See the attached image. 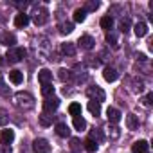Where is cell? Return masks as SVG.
I'll use <instances>...</instances> for the list:
<instances>
[{"label":"cell","instance_id":"6da1fadb","mask_svg":"<svg viewBox=\"0 0 153 153\" xmlns=\"http://www.w3.org/2000/svg\"><path fill=\"white\" fill-rule=\"evenodd\" d=\"M15 105L22 110H31L34 106V97L29 92H16L15 94Z\"/></svg>","mask_w":153,"mask_h":153},{"label":"cell","instance_id":"d6a6232c","mask_svg":"<svg viewBox=\"0 0 153 153\" xmlns=\"http://www.w3.org/2000/svg\"><path fill=\"white\" fill-rule=\"evenodd\" d=\"M119 27H121V31H123V33H128V31H130V20H128V18H121Z\"/></svg>","mask_w":153,"mask_h":153},{"label":"cell","instance_id":"3957f363","mask_svg":"<svg viewBox=\"0 0 153 153\" xmlns=\"http://www.w3.org/2000/svg\"><path fill=\"white\" fill-rule=\"evenodd\" d=\"M24 56H25V49L18 47V49H9L6 58H7V61H9V63H18Z\"/></svg>","mask_w":153,"mask_h":153},{"label":"cell","instance_id":"836d02e7","mask_svg":"<svg viewBox=\"0 0 153 153\" xmlns=\"http://www.w3.org/2000/svg\"><path fill=\"white\" fill-rule=\"evenodd\" d=\"M2 42H4V45H7V47H13V45H15V36H13V34H6Z\"/></svg>","mask_w":153,"mask_h":153},{"label":"cell","instance_id":"7402d4cb","mask_svg":"<svg viewBox=\"0 0 153 153\" xmlns=\"http://www.w3.org/2000/svg\"><path fill=\"white\" fill-rule=\"evenodd\" d=\"M74 128L76 130H79V131H83L85 128H87V121L79 115V117H74Z\"/></svg>","mask_w":153,"mask_h":153},{"label":"cell","instance_id":"60d3db41","mask_svg":"<svg viewBox=\"0 0 153 153\" xmlns=\"http://www.w3.org/2000/svg\"><path fill=\"white\" fill-rule=\"evenodd\" d=\"M137 58H139V59H140V61H146V59H148V58H146V54H139V56H137Z\"/></svg>","mask_w":153,"mask_h":153},{"label":"cell","instance_id":"ac0fdd59","mask_svg":"<svg viewBox=\"0 0 153 153\" xmlns=\"http://www.w3.org/2000/svg\"><path fill=\"white\" fill-rule=\"evenodd\" d=\"M87 108H88V112H90L92 115H96V117L101 114V103H97V101H88Z\"/></svg>","mask_w":153,"mask_h":153},{"label":"cell","instance_id":"8992f818","mask_svg":"<svg viewBox=\"0 0 153 153\" xmlns=\"http://www.w3.org/2000/svg\"><path fill=\"white\" fill-rule=\"evenodd\" d=\"M33 148H34L36 153H47V151L51 149V146H49V142H47L45 139H36V140L33 142Z\"/></svg>","mask_w":153,"mask_h":153},{"label":"cell","instance_id":"4316f807","mask_svg":"<svg viewBox=\"0 0 153 153\" xmlns=\"http://www.w3.org/2000/svg\"><path fill=\"white\" fill-rule=\"evenodd\" d=\"M88 139L94 140V142H101L103 140V131L101 130H94V131H90V137Z\"/></svg>","mask_w":153,"mask_h":153},{"label":"cell","instance_id":"b9f144b4","mask_svg":"<svg viewBox=\"0 0 153 153\" xmlns=\"http://www.w3.org/2000/svg\"><path fill=\"white\" fill-rule=\"evenodd\" d=\"M4 83V79H2V74H0V85H2Z\"/></svg>","mask_w":153,"mask_h":153},{"label":"cell","instance_id":"8d00e7d4","mask_svg":"<svg viewBox=\"0 0 153 153\" xmlns=\"http://www.w3.org/2000/svg\"><path fill=\"white\" fill-rule=\"evenodd\" d=\"M0 94H2L4 97H9V96H11V90H9V88L2 83V85H0Z\"/></svg>","mask_w":153,"mask_h":153},{"label":"cell","instance_id":"ba28073f","mask_svg":"<svg viewBox=\"0 0 153 153\" xmlns=\"http://www.w3.org/2000/svg\"><path fill=\"white\" fill-rule=\"evenodd\" d=\"M38 81H40V85L51 83V81H52V72H51L49 68H42V70L38 72Z\"/></svg>","mask_w":153,"mask_h":153},{"label":"cell","instance_id":"7c38bea8","mask_svg":"<svg viewBox=\"0 0 153 153\" xmlns=\"http://www.w3.org/2000/svg\"><path fill=\"white\" fill-rule=\"evenodd\" d=\"M106 117H108V121H110V123H114V124H117V123L121 121V112H119L117 108H114V106H110V108L106 110Z\"/></svg>","mask_w":153,"mask_h":153},{"label":"cell","instance_id":"d590c367","mask_svg":"<svg viewBox=\"0 0 153 153\" xmlns=\"http://www.w3.org/2000/svg\"><path fill=\"white\" fill-rule=\"evenodd\" d=\"M7 123H9V115L4 110H0V126H6Z\"/></svg>","mask_w":153,"mask_h":153},{"label":"cell","instance_id":"ffe728a7","mask_svg":"<svg viewBox=\"0 0 153 153\" xmlns=\"http://www.w3.org/2000/svg\"><path fill=\"white\" fill-rule=\"evenodd\" d=\"M61 52L63 54H67V56H74L76 54V47H74V43H61Z\"/></svg>","mask_w":153,"mask_h":153},{"label":"cell","instance_id":"5bb4252c","mask_svg":"<svg viewBox=\"0 0 153 153\" xmlns=\"http://www.w3.org/2000/svg\"><path fill=\"white\" fill-rule=\"evenodd\" d=\"M133 31H135V36L137 38H142V36H146L148 34V25L144 24V22H139V24H135V27H133Z\"/></svg>","mask_w":153,"mask_h":153},{"label":"cell","instance_id":"83f0119b","mask_svg":"<svg viewBox=\"0 0 153 153\" xmlns=\"http://www.w3.org/2000/svg\"><path fill=\"white\" fill-rule=\"evenodd\" d=\"M85 149H87L88 153H94V151H97V142H94V140L87 139V140H85Z\"/></svg>","mask_w":153,"mask_h":153},{"label":"cell","instance_id":"ab89813d","mask_svg":"<svg viewBox=\"0 0 153 153\" xmlns=\"http://www.w3.org/2000/svg\"><path fill=\"white\" fill-rule=\"evenodd\" d=\"M15 6L20 7V9H25V7H27V2H15Z\"/></svg>","mask_w":153,"mask_h":153},{"label":"cell","instance_id":"603a6c76","mask_svg":"<svg viewBox=\"0 0 153 153\" xmlns=\"http://www.w3.org/2000/svg\"><path fill=\"white\" fill-rule=\"evenodd\" d=\"M85 18H87L85 9H76V11H74V22L81 24V22H85Z\"/></svg>","mask_w":153,"mask_h":153},{"label":"cell","instance_id":"e0dca14e","mask_svg":"<svg viewBox=\"0 0 153 153\" xmlns=\"http://www.w3.org/2000/svg\"><path fill=\"white\" fill-rule=\"evenodd\" d=\"M56 133L59 137H70V128L65 124V123H58L56 124Z\"/></svg>","mask_w":153,"mask_h":153},{"label":"cell","instance_id":"30bf717a","mask_svg":"<svg viewBox=\"0 0 153 153\" xmlns=\"http://www.w3.org/2000/svg\"><path fill=\"white\" fill-rule=\"evenodd\" d=\"M148 148H149L148 140H135L131 146V151L133 153H148Z\"/></svg>","mask_w":153,"mask_h":153},{"label":"cell","instance_id":"e575fe53","mask_svg":"<svg viewBox=\"0 0 153 153\" xmlns=\"http://www.w3.org/2000/svg\"><path fill=\"white\" fill-rule=\"evenodd\" d=\"M131 90H133V92H139V94H140V92L144 90V83H142L140 79H139V81L135 79V81H133V88H131Z\"/></svg>","mask_w":153,"mask_h":153},{"label":"cell","instance_id":"d4e9b609","mask_svg":"<svg viewBox=\"0 0 153 153\" xmlns=\"http://www.w3.org/2000/svg\"><path fill=\"white\" fill-rule=\"evenodd\" d=\"M40 124H42V126H51V124H52V117H51L49 114H45V112L40 114Z\"/></svg>","mask_w":153,"mask_h":153},{"label":"cell","instance_id":"9c48e42d","mask_svg":"<svg viewBox=\"0 0 153 153\" xmlns=\"http://www.w3.org/2000/svg\"><path fill=\"white\" fill-rule=\"evenodd\" d=\"M13 140H15V130H4L0 133V142L4 146H9Z\"/></svg>","mask_w":153,"mask_h":153},{"label":"cell","instance_id":"1f68e13d","mask_svg":"<svg viewBox=\"0 0 153 153\" xmlns=\"http://www.w3.org/2000/svg\"><path fill=\"white\" fill-rule=\"evenodd\" d=\"M108 135H110L112 139H119V135H121V130H119L117 126H108Z\"/></svg>","mask_w":153,"mask_h":153},{"label":"cell","instance_id":"44dd1931","mask_svg":"<svg viewBox=\"0 0 153 153\" xmlns=\"http://www.w3.org/2000/svg\"><path fill=\"white\" fill-rule=\"evenodd\" d=\"M68 114L74 115V117H79V115H81V105H79V103H70Z\"/></svg>","mask_w":153,"mask_h":153},{"label":"cell","instance_id":"4dcf8cb0","mask_svg":"<svg viewBox=\"0 0 153 153\" xmlns=\"http://www.w3.org/2000/svg\"><path fill=\"white\" fill-rule=\"evenodd\" d=\"M58 78H59V81H67V79L70 78V70H67V68H59V70H58Z\"/></svg>","mask_w":153,"mask_h":153},{"label":"cell","instance_id":"5b68a950","mask_svg":"<svg viewBox=\"0 0 153 153\" xmlns=\"http://www.w3.org/2000/svg\"><path fill=\"white\" fill-rule=\"evenodd\" d=\"M79 47L81 49H85V51H92L94 49V45H96V40L92 38V36H88V34H85V36H81L79 38Z\"/></svg>","mask_w":153,"mask_h":153},{"label":"cell","instance_id":"f546056e","mask_svg":"<svg viewBox=\"0 0 153 153\" xmlns=\"http://www.w3.org/2000/svg\"><path fill=\"white\" fill-rule=\"evenodd\" d=\"M99 6H101V4L97 2V0H96V2H94V0H90V2L85 4V13H87V11H96V9H99Z\"/></svg>","mask_w":153,"mask_h":153},{"label":"cell","instance_id":"52a82bcc","mask_svg":"<svg viewBox=\"0 0 153 153\" xmlns=\"http://www.w3.org/2000/svg\"><path fill=\"white\" fill-rule=\"evenodd\" d=\"M103 78H105V81L112 83V81H115V79L119 78V72H117L114 67H105V70H103Z\"/></svg>","mask_w":153,"mask_h":153},{"label":"cell","instance_id":"cb8c5ba5","mask_svg":"<svg viewBox=\"0 0 153 153\" xmlns=\"http://www.w3.org/2000/svg\"><path fill=\"white\" fill-rule=\"evenodd\" d=\"M59 31H61V34H70L74 31V25L70 22H63V24H59Z\"/></svg>","mask_w":153,"mask_h":153},{"label":"cell","instance_id":"7a4b0ae2","mask_svg":"<svg viewBox=\"0 0 153 153\" xmlns=\"http://www.w3.org/2000/svg\"><path fill=\"white\" fill-rule=\"evenodd\" d=\"M87 96L90 97V101H97V103H103L106 99V94H105V90L101 87H88Z\"/></svg>","mask_w":153,"mask_h":153},{"label":"cell","instance_id":"277c9868","mask_svg":"<svg viewBox=\"0 0 153 153\" xmlns=\"http://www.w3.org/2000/svg\"><path fill=\"white\" fill-rule=\"evenodd\" d=\"M58 106H59V99H58V97H54V96L45 97V101H43V110H45V114L58 110Z\"/></svg>","mask_w":153,"mask_h":153},{"label":"cell","instance_id":"484cf974","mask_svg":"<svg viewBox=\"0 0 153 153\" xmlns=\"http://www.w3.org/2000/svg\"><path fill=\"white\" fill-rule=\"evenodd\" d=\"M42 94H43L45 97H51V96L54 94V87H52L51 83H47V85H42Z\"/></svg>","mask_w":153,"mask_h":153},{"label":"cell","instance_id":"74e56055","mask_svg":"<svg viewBox=\"0 0 153 153\" xmlns=\"http://www.w3.org/2000/svg\"><path fill=\"white\" fill-rule=\"evenodd\" d=\"M70 146H72L74 151H78V149H79V140H78V139H70Z\"/></svg>","mask_w":153,"mask_h":153},{"label":"cell","instance_id":"4fadbf2b","mask_svg":"<svg viewBox=\"0 0 153 153\" xmlns=\"http://www.w3.org/2000/svg\"><path fill=\"white\" fill-rule=\"evenodd\" d=\"M9 79H11V83H15V85H22V83H24V72H20V70H11V72H9Z\"/></svg>","mask_w":153,"mask_h":153},{"label":"cell","instance_id":"f35d334b","mask_svg":"<svg viewBox=\"0 0 153 153\" xmlns=\"http://www.w3.org/2000/svg\"><path fill=\"white\" fill-rule=\"evenodd\" d=\"M151 99H153V94L149 92V94H148V96H146V97L142 99V103H144L146 106H151Z\"/></svg>","mask_w":153,"mask_h":153},{"label":"cell","instance_id":"8fae6325","mask_svg":"<svg viewBox=\"0 0 153 153\" xmlns=\"http://www.w3.org/2000/svg\"><path fill=\"white\" fill-rule=\"evenodd\" d=\"M15 25H16L18 29L27 27V25H29V15H25L24 11H22V13H18V15H16V18H15Z\"/></svg>","mask_w":153,"mask_h":153},{"label":"cell","instance_id":"d6986e66","mask_svg":"<svg viewBox=\"0 0 153 153\" xmlns=\"http://www.w3.org/2000/svg\"><path fill=\"white\" fill-rule=\"evenodd\" d=\"M101 27H103L106 33H108V31H112V29H114V18H112V16H108V15H106V16H103V18H101Z\"/></svg>","mask_w":153,"mask_h":153},{"label":"cell","instance_id":"2e32d148","mask_svg":"<svg viewBox=\"0 0 153 153\" xmlns=\"http://www.w3.org/2000/svg\"><path fill=\"white\" fill-rule=\"evenodd\" d=\"M47 20H49V13H47L45 9H42L40 13L34 15V24H36V25H43Z\"/></svg>","mask_w":153,"mask_h":153},{"label":"cell","instance_id":"9a60e30c","mask_svg":"<svg viewBox=\"0 0 153 153\" xmlns=\"http://www.w3.org/2000/svg\"><path fill=\"white\" fill-rule=\"evenodd\" d=\"M126 126H128V130H137L139 128V117L135 114H128L126 115Z\"/></svg>","mask_w":153,"mask_h":153},{"label":"cell","instance_id":"f1b7e54d","mask_svg":"<svg viewBox=\"0 0 153 153\" xmlns=\"http://www.w3.org/2000/svg\"><path fill=\"white\" fill-rule=\"evenodd\" d=\"M106 42L112 43V47H117V34L114 31H108L106 33Z\"/></svg>","mask_w":153,"mask_h":153}]
</instances>
